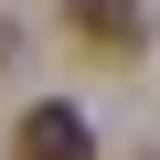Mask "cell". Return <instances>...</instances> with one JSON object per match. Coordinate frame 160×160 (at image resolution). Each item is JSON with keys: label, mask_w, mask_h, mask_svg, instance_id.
Returning a JSON list of instances; mask_svg holds the SVG:
<instances>
[{"label": "cell", "mask_w": 160, "mask_h": 160, "mask_svg": "<svg viewBox=\"0 0 160 160\" xmlns=\"http://www.w3.org/2000/svg\"><path fill=\"white\" fill-rule=\"evenodd\" d=\"M64 22H75V43H86L96 64H128L149 43V11H139V0H64Z\"/></svg>", "instance_id": "6da1fadb"}, {"label": "cell", "mask_w": 160, "mask_h": 160, "mask_svg": "<svg viewBox=\"0 0 160 160\" xmlns=\"http://www.w3.org/2000/svg\"><path fill=\"white\" fill-rule=\"evenodd\" d=\"M11 160H96V128L75 118L64 96H43V107H22V128H11Z\"/></svg>", "instance_id": "7a4b0ae2"}]
</instances>
